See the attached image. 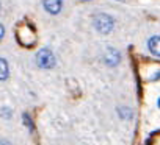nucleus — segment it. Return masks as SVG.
Instances as JSON below:
<instances>
[{"instance_id":"f257e3e1","label":"nucleus","mask_w":160,"mask_h":145,"mask_svg":"<svg viewBox=\"0 0 160 145\" xmlns=\"http://www.w3.org/2000/svg\"><path fill=\"white\" fill-rule=\"evenodd\" d=\"M113 24H115L113 19L107 14H96L94 16V27L99 33H104V34L110 33L113 30Z\"/></svg>"},{"instance_id":"423d86ee","label":"nucleus","mask_w":160,"mask_h":145,"mask_svg":"<svg viewBox=\"0 0 160 145\" xmlns=\"http://www.w3.org/2000/svg\"><path fill=\"white\" fill-rule=\"evenodd\" d=\"M0 69H2V75H0V78H2L3 81L7 80L8 77V64H7V59H0Z\"/></svg>"},{"instance_id":"7ed1b4c3","label":"nucleus","mask_w":160,"mask_h":145,"mask_svg":"<svg viewBox=\"0 0 160 145\" xmlns=\"http://www.w3.org/2000/svg\"><path fill=\"white\" fill-rule=\"evenodd\" d=\"M42 5H44V10L50 14H58L61 11V7H63V2L61 0H42Z\"/></svg>"},{"instance_id":"0eeeda50","label":"nucleus","mask_w":160,"mask_h":145,"mask_svg":"<svg viewBox=\"0 0 160 145\" xmlns=\"http://www.w3.org/2000/svg\"><path fill=\"white\" fill-rule=\"evenodd\" d=\"M158 106H160V98H158Z\"/></svg>"},{"instance_id":"39448f33","label":"nucleus","mask_w":160,"mask_h":145,"mask_svg":"<svg viewBox=\"0 0 160 145\" xmlns=\"http://www.w3.org/2000/svg\"><path fill=\"white\" fill-rule=\"evenodd\" d=\"M119 53L116 52V50H113V48H108L107 50V53H105V61H107V64L108 66H116L118 62H119Z\"/></svg>"},{"instance_id":"20e7f679","label":"nucleus","mask_w":160,"mask_h":145,"mask_svg":"<svg viewBox=\"0 0 160 145\" xmlns=\"http://www.w3.org/2000/svg\"><path fill=\"white\" fill-rule=\"evenodd\" d=\"M148 48H149V52L152 55L160 58V36H152L148 41Z\"/></svg>"},{"instance_id":"f03ea898","label":"nucleus","mask_w":160,"mask_h":145,"mask_svg":"<svg viewBox=\"0 0 160 145\" xmlns=\"http://www.w3.org/2000/svg\"><path fill=\"white\" fill-rule=\"evenodd\" d=\"M36 62L42 69H50L55 66V56L49 48H41L36 55Z\"/></svg>"}]
</instances>
